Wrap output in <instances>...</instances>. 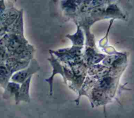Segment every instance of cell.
<instances>
[{
  "instance_id": "ba28073f",
  "label": "cell",
  "mask_w": 134,
  "mask_h": 118,
  "mask_svg": "<svg viewBox=\"0 0 134 118\" xmlns=\"http://www.w3.org/2000/svg\"><path fill=\"white\" fill-rule=\"evenodd\" d=\"M103 8H101V7H98V8H96L95 9H94L92 11V13L93 14H95V15H98V14H100L103 11Z\"/></svg>"
},
{
  "instance_id": "277c9868",
  "label": "cell",
  "mask_w": 134,
  "mask_h": 118,
  "mask_svg": "<svg viewBox=\"0 0 134 118\" xmlns=\"http://www.w3.org/2000/svg\"><path fill=\"white\" fill-rule=\"evenodd\" d=\"M111 82V78L109 77H107L103 78L100 80L98 87L101 89H106L110 86Z\"/></svg>"
},
{
  "instance_id": "7c38bea8",
  "label": "cell",
  "mask_w": 134,
  "mask_h": 118,
  "mask_svg": "<svg viewBox=\"0 0 134 118\" xmlns=\"http://www.w3.org/2000/svg\"><path fill=\"white\" fill-rule=\"evenodd\" d=\"M108 72V69H104L103 71H102V72H100L99 73H98V75H99V76H104L105 75H106Z\"/></svg>"
},
{
  "instance_id": "8fae6325",
  "label": "cell",
  "mask_w": 134,
  "mask_h": 118,
  "mask_svg": "<svg viewBox=\"0 0 134 118\" xmlns=\"http://www.w3.org/2000/svg\"><path fill=\"white\" fill-rule=\"evenodd\" d=\"M102 58V57L100 56H94V57L92 59V61L94 63H96V62H97L98 61H99V60H100V59Z\"/></svg>"
},
{
  "instance_id": "52a82bcc",
  "label": "cell",
  "mask_w": 134,
  "mask_h": 118,
  "mask_svg": "<svg viewBox=\"0 0 134 118\" xmlns=\"http://www.w3.org/2000/svg\"><path fill=\"white\" fill-rule=\"evenodd\" d=\"M118 11V9L116 5H110L106 9V12L108 14H114Z\"/></svg>"
},
{
  "instance_id": "3957f363",
  "label": "cell",
  "mask_w": 134,
  "mask_h": 118,
  "mask_svg": "<svg viewBox=\"0 0 134 118\" xmlns=\"http://www.w3.org/2000/svg\"><path fill=\"white\" fill-rule=\"evenodd\" d=\"M19 85L14 83V82H10L8 84L7 86V90L10 94H14L16 97L19 89Z\"/></svg>"
},
{
  "instance_id": "6da1fadb",
  "label": "cell",
  "mask_w": 134,
  "mask_h": 118,
  "mask_svg": "<svg viewBox=\"0 0 134 118\" xmlns=\"http://www.w3.org/2000/svg\"><path fill=\"white\" fill-rule=\"evenodd\" d=\"M30 79L31 76H30L23 83L21 87L19 88L18 94L15 98L16 103L20 101H24L26 102L30 101L29 96V88Z\"/></svg>"
},
{
  "instance_id": "7a4b0ae2",
  "label": "cell",
  "mask_w": 134,
  "mask_h": 118,
  "mask_svg": "<svg viewBox=\"0 0 134 118\" xmlns=\"http://www.w3.org/2000/svg\"><path fill=\"white\" fill-rule=\"evenodd\" d=\"M31 67L30 68H28V69L27 70H23L16 74L13 76L12 79L16 82H23V81H24L25 79L26 78L27 76H28L30 74H32V73H34V72L36 71L32 70Z\"/></svg>"
},
{
  "instance_id": "8992f818",
  "label": "cell",
  "mask_w": 134,
  "mask_h": 118,
  "mask_svg": "<svg viewBox=\"0 0 134 118\" xmlns=\"http://www.w3.org/2000/svg\"><path fill=\"white\" fill-rule=\"evenodd\" d=\"M118 58V56H111L107 57L104 61V63L106 65H111Z\"/></svg>"
},
{
  "instance_id": "5b68a950",
  "label": "cell",
  "mask_w": 134,
  "mask_h": 118,
  "mask_svg": "<svg viewBox=\"0 0 134 118\" xmlns=\"http://www.w3.org/2000/svg\"><path fill=\"white\" fill-rule=\"evenodd\" d=\"M74 42L76 44H82L83 41V38L82 36V33L80 31H79L76 34L73 36V38L72 39Z\"/></svg>"
},
{
  "instance_id": "30bf717a",
  "label": "cell",
  "mask_w": 134,
  "mask_h": 118,
  "mask_svg": "<svg viewBox=\"0 0 134 118\" xmlns=\"http://www.w3.org/2000/svg\"><path fill=\"white\" fill-rule=\"evenodd\" d=\"M65 6L69 8L70 9V8H72V9H73L75 8V5H74V3H72L71 2H67L65 3Z\"/></svg>"
},
{
  "instance_id": "9c48e42d",
  "label": "cell",
  "mask_w": 134,
  "mask_h": 118,
  "mask_svg": "<svg viewBox=\"0 0 134 118\" xmlns=\"http://www.w3.org/2000/svg\"><path fill=\"white\" fill-rule=\"evenodd\" d=\"M93 95L95 97V98H96L97 99H98V98H100L102 97V93L100 91H95L94 92Z\"/></svg>"
}]
</instances>
